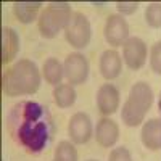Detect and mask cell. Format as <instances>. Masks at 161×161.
Instances as JSON below:
<instances>
[{
    "label": "cell",
    "instance_id": "22",
    "mask_svg": "<svg viewBox=\"0 0 161 161\" xmlns=\"http://www.w3.org/2000/svg\"><path fill=\"white\" fill-rule=\"evenodd\" d=\"M116 8H118L121 16H129V15H134L139 10V3L137 2H118Z\"/></svg>",
    "mask_w": 161,
    "mask_h": 161
},
{
    "label": "cell",
    "instance_id": "14",
    "mask_svg": "<svg viewBox=\"0 0 161 161\" xmlns=\"http://www.w3.org/2000/svg\"><path fill=\"white\" fill-rule=\"evenodd\" d=\"M18 50H19L18 32L13 28L3 26V29H2V63L3 64L11 63L16 58Z\"/></svg>",
    "mask_w": 161,
    "mask_h": 161
},
{
    "label": "cell",
    "instance_id": "2",
    "mask_svg": "<svg viewBox=\"0 0 161 161\" xmlns=\"http://www.w3.org/2000/svg\"><path fill=\"white\" fill-rule=\"evenodd\" d=\"M40 82H42V74L37 64L31 60L23 58L3 73L2 89L7 97L34 95L40 89Z\"/></svg>",
    "mask_w": 161,
    "mask_h": 161
},
{
    "label": "cell",
    "instance_id": "4",
    "mask_svg": "<svg viewBox=\"0 0 161 161\" xmlns=\"http://www.w3.org/2000/svg\"><path fill=\"white\" fill-rule=\"evenodd\" d=\"M73 16L68 2H50L39 16V31L44 39H55L60 31H64Z\"/></svg>",
    "mask_w": 161,
    "mask_h": 161
},
{
    "label": "cell",
    "instance_id": "21",
    "mask_svg": "<svg viewBox=\"0 0 161 161\" xmlns=\"http://www.w3.org/2000/svg\"><path fill=\"white\" fill-rule=\"evenodd\" d=\"M108 161H132V155L126 147H116L111 150Z\"/></svg>",
    "mask_w": 161,
    "mask_h": 161
},
{
    "label": "cell",
    "instance_id": "13",
    "mask_svg": "<svg viewBox=\"0 0 161 161\" xmlns=\"http://www.w3.org/2000/svg\"><path fill=\"white\" fill-rule=\"evenodd\" d=\"M140 140L143 147L150 152L161 150V119L152 118L145 121L140 130Z\"/></svg>",
    "mask_w": 161,
    "mask_h": 161
},
{
    "label": "cell",
    "instance_id": "15",
    "mask_svg": "<svg viewBox=\"0 0 161 161\" xmlns=\"http://www.w3.org/2000/svg\"><path fill=\"white\" fill-rule=\"evenodd\" d=\"M42 3L40 2H15L13 3V13L19 23L31 24L37 19Z\"/></svg>",
    "mask_w": 161,
    "mask_h": 161
},
{
    "label": "cell",
    "instance_id": "12",
    "mask_svg": "<svg viewBox=\"0 0 161 161\" xmlns=\"http://www.w3.org/2000/svg\"><path fill=\"white\" fill-rule=\"evenodd\" d=\"M98 69H100V74L106 80H113L123 71V58L113 48L105 50L98 61Z\"/></svg>",
    "mask_w": 161,
    "mask_h": 161
},
{
    "label": "cell",
    "instance_id": "20",
    "mask_svg": "<svg viewBox=\"0 0 161 161\" xmlns=\"http://www.w3.org/2000/svg\"><path fill=\"white\" fill-rule=\"evenodd\" d=\"M150 68L153 73L161 76V40L155 42L150 48Z\"/></svg>",
    "mask_w": 161,
    "mask_h": 161
},
{
    "label": "cell",
    "instance_id": "1",
    "mask_svg": "<svg viewBox=\"0 0 161 161\" xmlns=\"http://www.w3.org/2000/svg\"><path fill=\"white\" fill-rule=\"evenodd\" d=\"M8 126L13 139L31 155L42 152L55 130L48 108L32 100H23L13 106Z\"/></svg>",
    "mask_w": 161,
    "mask_h": 161
},
{
    "label": "cell",
    "instance_id": "18",
    "mask_svg": "<svg viewBox=\"0 0 161 161\" xmlns=\"http://www.w3.org/2000/svg\"><path fill=\"white\" fill-rule=\"evenodd\" d=\"M57 161H77V150L73 142L61 140L55 148V158Z\"/></svg>",
    "mask_w": 161,
    "mask_h": 161
},
{
    "label": "cell",
    "instance_id": "24",
    "mask_svg": "<svg viewBox=\"0 0 161 161\" xmlns=\"http://www.w3.org/2000/svg\"><path fill=\"white\" fill-rule=\"evenodd\" d=\"M87 161H97V159H87Z\"/></svg>",
    "mask_w": 161,
    "mask_h": 161
},
{
    "label": "cell",
    "instance_id": "11",
    "mask_svg": "<svg viewBox=\"0 0 161 161\" xmlns=\"http://www.w3.org/2000/svg\"><path fill=\"white\" fill-rule=\"evenodd\" d=\"M93 137H95V140L100 147L111 148L119 139V126L113 119L105 116L97 123V127L93 130Z\"/></svg>",
    "mask_w": 161,
    "mask_h": 161
},
{
    "label": "cell",
    "instance_id": "23",
    "mask_svg": "<svg viewBox=\"0 0 161 161\" xmlns=\"http://www.w3.org/2000/svg\"><path fill=\"white\" fill-rule=\"evenodd\" d=\"M158 111L161 114V92H159V98H158Z\"/></svg>",
    "mask_w": 161,
    "mask_h": 161
},
{
    "label": "cell",
    "instance_id": "17",
    "mask_svg": "<svg viewBox=\"0 0 161 161\" xmlns=\"http://www.w3.org/2000/svg\"><path fill=\"white\" fill-rule=\"evenodd\" d=\"M76 98L77 93L71 84H60L53 89V100H55V105L58 108H69L76 103Z\"/></svg>",
    "mask_w": 161,
    "mask_h": 161
},
{
    "label": "cell",
    "instance_id": "9",
    "mask_svg": "<svg viewBox=\"0 0 161 161\" xmlns=\"http://www.w3.org/2000/svg\"><path fill=\"white\" fill-rule=\"evenodd\" d=\"M68 134L73 143H77V145L87 143L93 137V126H92L90 116L82 111L74 113L68 124Z\"/></svg>",
    "mask_w": 161,
    "mask_h": 161
},
{
    "label": "cell",
    "instance_id": "8",
    "mask_svg": "<svg viewBox=\"0 0 161 161\" xmlns=\"http://www.w3.org/2000/svg\"><path fill=\"white\" fill-rule=\"evenodd\" d=\"M105 40L113 47L124 45V42L129 39V24L124 16H121L119 13L110 15L105 21Z\"/></svg>",
    "mask_w": 161,
    "mask_h": 161
},
{
    "label": "cell",
    "instance_id": "16",
    "mask_svg": "<svg viewBox=\"0 0 161 161\" xmlns=\"http://www.w3.org/2000/svg\"><path fill=\"white\" fill-rule=\"evenodd\" d=\"M42 77L47 80L48 84L52 86H60L61 84V79L64 77V69H63V64L57 60V58H47L44 61L42 66Z\"/></svg>",
    "mask_w": 161,
    "mask_h": 161
},
{
    "label": "cell",
    "instance_id": "10",
    "mask_svg": "<svg viewBox=\"0 0 161 161\" xmlns=\"http://www.w3.org/2000/svg\"><path fill=\"white\" fill-rule=\"evenodd\" d=\"M121 95L116 86L113 84H102L97 92V108L103 116L114 114L119 110Z\"/></svg>",
    "mask_w": 161,
    "mask_h": 161
},
{
    "label": "cell",
    "instance_id": "3",
    "mask_svg": "<svg viewBox=\"0 0 161 161\" xmlns=\"http://www.w3.org/2000/svg\"><path fill=\"white\" fill-rule=\"evenodd\" d=\"M152 105H153L152 87L143 80H139L129 90V97L123 105V110H121V119L127 127H137L142 123H145V116L152 108Z\"/></svg>",
    "mask_w": 161,
    "mask_h": 161
},
{
    "label": "cell",
    "instance_id": "25",
    "mask_svg": "<svg viewBox=\"0 0 161 161\" xmlns=\"http://www.w3.org/2000/svg\"><path fill=\"white\" fill-rule=\"evenodd\" d=\"M53 161H57V159H53Z\"/></svg>",
    "mask_w": 161,
    "mask_h": 161
},
{
    "label": "cell",
    "instance_id": "19",
    "mask_svg": "<svg viewBox=\"0 0 161 161\" xmlns=\"http://www.w3.org/2000/svg\"><path fill=\"white\" fill-rule=\"evenodd\" d=\"M145 23L153 29L161 28V3L153 2L148 3L145 8Z\"/></svg>",
    "mask_w": 161,
    "mask_h": 161
},
{
    "label": "cell",
    "instance_id": "5",
    "mask_svg": "<svg viewBox=\"0 0 161 161\" xmlns=\"http://www.w3.org/2000/svg\"><path fill=\"white\" fill-rule=\"evenodd\" d=\"M64 37L73 48L82 50L90 44L92 39V26L89 18L82 11H74L73 16L64 29Z\"/></svg>",
    "mask_w": 161,
    "mask_h": 161
},
{
    "label": "cell",
    "instance_id": "7",
    "mask_svg": "<svg viewBox=\"0 0 161 161\" xmlns=\"http://www.w3.org/2000/svg\"><path fill=\"white\" fill-rule=\"evenodd\" d=\"M147 57H148V48L140 37H129L124 42L123 60L129 69L132 71L142 69L147 63Z\"/></svg>",
    "mask_w": 161,
    "mask_h": 161
},
{
    "label": "cell",
    "instance_id": "6",
    "mask_svg": "<svg viewBox=\"0 0 161 161\" xmlns=\"http://www.w3.org/2000/svg\"><path fill=\"white\" fill-rule=\"evenodd\" d=\"M63 69H64V77L68 80V84H71L74 87V86L84 84L87 80L90 66H89V60L82 53L74 52L66 57V60L63 63Z\"/></svg>",
    "mask_w": 161,
    "mask_h": 161
}]
</instances>
